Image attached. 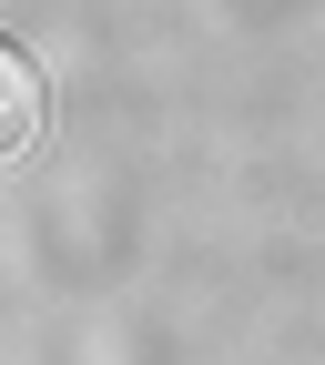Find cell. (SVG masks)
<instances>
[{"instance_id":"cell-1","label":"cell","mask_w":325,"mask_h":365,"mask_svg":"<svg viewBox=\"0 0 325 365\" xmlns=\"http://www.w3.org/2000/svg\"><path fill=\"white\" fill-rule=\"evenodd\" d=\"M31 143H41V71L0 41V163H21Z\"/></svg>"}]
</instances>
